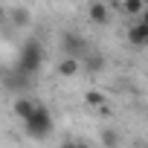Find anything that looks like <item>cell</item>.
Returning a JSON list of instances; mask_svg holds the SVG:
<instances>
[{"label":"cell","instance_id":"1","mask_svg":"<svg viewBox=\"0 0 148 148\" xmlns=\"http://www.w3.org/2000/svg\"><path fill=\"white\" fill-rule=\"evenodd\" d=\"M41 64H44V49H41V44H38V41H26L23 49H21V55H18L15 70L23 73V76H32V79H35V73L41 70Z\"/></svg>","mask_w":148,"mask_h":148},{"label":"cell","instance_id":"2","mask_svg":"<svg viewBox=\"0 0 148 148\" xmlns=\"http://www.w3.org/2000/svg\"><path fill=\"white\" fill-rule=\"evenodd\" d=\"M23 125H26V134H29L32 139H47V136L52 134V128H55L49 108H47V105H41V102H38L35 113H32V116H29V119H26Z\"/></svg>","mask_w":148,"mask_h":148},{"label":"cell","instance_id":"3","mask_svg":"<svg viewBox=\"0 0 148 148\" xmlns=\"http://www.w3.org/2000/svg\"><path fill=\"white\" fill-rule=\"evenodd\" d=\"M61 49H64V55H67V58L79 61V64L90 55V44H87L79 32H64V35H61Z\"/></svg>","mask_w":148,"mask_h":148},{"label":"cell","instance_id":"4","mask_svg":"<svg viewBox=\"0 0 148 148\" xmlns=\"http://www.w3.org/2000/svg\"><path fill=\"white\" fill-rule=\"evenodd\" d=\"M0 82H3L9 90H15V93H23V90H29L35 84L32 76H23V73H18L15 67H3L0 70Z\"/></svg>","mask_w":148,"mask_h":148},{"label":"cell","instance_id":"5","mask_svg":"<svg viewBox=\"0 0 148 148\" xmlns=\"http://www.w3.org/2000/svg\"><path fill=\"white\" fill-rule=\"evenodd\" d=\"M35 108H38V102L35 99H26V96H21V99H15V116H21L23 122L35 113Z\"/></svg>","mask_w":148,"mask_h":148},{"label":"cell","instance_id":"6","mask_svg":"<svg viewBox=\"0 0 148 148\" xmlns=\"http://www.w3.org/2000/svg\"><path fill=\"white\" fill-rule=\"evenodd\" d=\"M82 67L90 73V76H96V73H102V70H105V55H99V52H93V49H90V55L82 61Z\"/></svg>","mask_w":148,"mask_h":148},{"label":"cell","instance_id":"7","mask_svg":"<svg viewBox=\"0 0 148 148\" xmlns=\"http://www.w3.org/2000/svg\"><path fill=\"white\" fill-rule=\"evenodd\" d=\"M145 38H148V26L145 23H131V29H128V41L134 44V47H142L145 44Z\"/></svg>","mask_w":148,"mask_h":148},{"label":"cell","instance_id":"8","mask_svg":"<svg viewBox=\"0 0 148 148\" xmlns=\"http://www.w3.org/2000/svg\"><path fill=\"white\" fill-rule=\"evenodd\" d=\"M87 15H90L93 23H108V21H110V9H108L105 3H93V6L87 9Z\"/></svg>","mask_w":148,"mask_h":148},{"label":"cell","instance_id":"9","mask_svg":"<svg viewBox=\"0 0 148 148\" xmlns=\"http://www.w3.org/2000/svg\"><path fill=\"white\" fill-rule=\"evenodd\" d=\"M79 61H73V58H64L61 64H58V73H61V76H76V73H79Z\"/></svg>","mask_w":148,"mask_h":148},{"label":"cell","instance_id":"10","mask_svg":"<svg viewBox=\"0 0 148 148\" xmlns=\"http://www.w3.org/2000/svg\"><path fill=\"white\" fill-rule=\"evenodd\" d=\"M102 145H105V148H116V145H119L116 131H102Z\"/></svg>","mask_w":148,"mask_h":148},{"label":"cell","instance_id":"11","mask_svg":"<svg viewBox=\"0 0 148 148\" xmlns=\"http://www.w3.org/2000/svg\"><path fill=\"white\" fill-rule=\"evenodd\" d=\"M122 9H125L128 15H142V9H145V6L139 3V0H128V3H125Z\"/></svg>","mask_w":148,"mask_h":148},{"label":"cell","instance_id":"12","mask_svg":"<svg viewBox=\"0 0 148 148\" xmlns=\"http://www.w3.org/2000/svg\"><path fill=\"white\" fill-rule=\"evenodd\" d=\"M87 105H96V108H102V105H105V96H102L99 90H90V93H87Z\"/></svg>","mask_w":148,"mask_h":148},{"label":"cell","instance_id":"13","mask_svg":"<svg viewBox=\"0 0 148 148\" xmlns=\"http://www.w3.org/2000/svg\"><path fill=\"white\" fill-rule=\"evenodd\" d=\"M12 18H15V23H26V21H29V12H26V9H15Z\"/></svg>","mask_w":148,"mask_h":148},{"label":"cell","instance_id":"14","mask_svg":"<svg viewBox=\"0 0 148 148\" xmlns=\"http://www.w3.org/2000/svg\"><path fill=\"white\" fill-rule=\"evenodd\" d=\"M61 148H90V145L82 139H67V142H61Z\"/></svg>","mask_w":148,"mask_h":148},{"label":"cell","instance_id":"15","mask_svg":"<svg viewBox=\"0 0 148 148\" xmlns=\"http://www.w3.org/2000/svg\"><path fill=\"white\" fill-rule=\"evenodd\" d=\"M139 23H145V26H148V9H142V21H139Z\"/></svg>","mask_w":148,"mask_h":148},{"label":"cell","instance_id":"16","mask_svg":"<svg viewBox=\"0 0 148 148\" xmlns=\"http://www.w3.org/2000/svg\"><path fill=\"white\" fill-rule=\"evenodd\" d=\"M142 47H148V38H145V44H142Z\"/></svg>","mask_w":148,"mask_h":148}]
</instances>
